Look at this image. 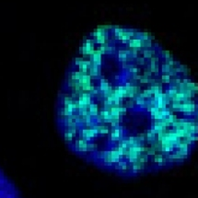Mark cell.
<instances>
[{
	"label": "cell",
	"instance_id": "7a4b0ae2",
	"mask_svg": "<svg viewBox=\"0 0 198 198\" xmlns=\"http://www.w3.org/2000/svg\"><path fill=\"white\" fill-rule=\"evenodd\" d=\"M129 47L131 49H134V50H139L142 47V42L138 38H134V39H131L129 41Z\"/></svg>",
	"mask_w": 198,
	"mask_h": 198
},
{
	"label": "cell",
	"instance_id": "9c48e42d",
	"mask_svg": "<svg viewBox=\"0 0 198 198\" xmlns=\"http://www.w3.org/2000/svg\"><path fill=\"white\" fill-rule=\"evenodd\" d=\"M137 63H138L139 65H144V63H145V61H144V58H137Z\"/></svg>",
	"mask_w": 198,
	"mask_h": 198
},
{
	"label": "cell",
	"instance_id": "5b68a950",
	"mask_svg": "<svg viewBox=\"0 0 198 198\" xmlns=\"http://www.w3.org/2000/svg\"><path fill=\"white\" fill-rule=\"evenodd\" d=\"M170 69H172V66H169V64H163L162 65V72L169 73V71H170Z\"/></svg>",
	"mask_w": 198,
	"mask_h": 198
},
{
	"label": "cell",
	"instance_id": "ba28073f",
	"mask_svg": "<svg viewBox=\"0 0 198 198\" xmlns=\"http://www.w3.org/2000/svg\"><path fill=\"white\" fill-rule=\"evenodd\" d=\"M129 71H130V72H132V73H137V72H138V71H139V69L136 68V67H132V66H130Z\"/></svg>",
	"mask_w": 198,
	"mask_h": 198
},
{
	"label": "cell",
	"instance_id": "6da1fadb",
	"mask_svg": "<svg viewBox=\"0 0 198 198\" xmlns=\"http://www.w3.org/2000/svg\"><path fill=\"white\" fill-rule=\"evenodd\" d=\"M0 198H23L14 182L0 168Z\"/></svg>",
	"mask_w": 198,
	"mask_h": 198
},
{
	"label": "cell",
	"instance_id": "30bf717a",
	"mask_svg": "<svg viewBox=\"0 0 198 198\" xmlns=\"http://www.w3.org/2000/svg\"><path fill=\"white\" fill-rule=\"evenodd\" d=\"M144 76H145L146 77H149L150 76H151V72H150V71H146Z\"/></svg>",
	"mask_w": 198,
	"mask_h": 198
},
{
	"label": "cell",
	"instance_id": "3957f363",
	"mask_svg": "<svg viewBox=\"0 0 198 198\" xmlns=\"http://www.w3.org/2000/svg\"><path fill=\"white\" fill-rule=\"evenodd\" d=\"M128 55H129V51H120L119 52V59H120V61H122L123 63L126 62Z\"/></svg>",
	"mask_w": 198,
	"mask_h": 198
},
{
	"label": "cell",
	"instance_id": "277c9868",
	"mask_svg": "<svg viewBox=\"0 0 198 198\" xmlns=\"http://www.w3.org/2000/svg\"><path fill=\"white\" fill-rule=\"evenodd\" d=\"M154 53H155L154 51L145 50V51H144L143 55H144V57H145V58H150V57L152 56V55H154Z\"/></svg>",
	"mask_w": 198,
	"mask_h": 198
},
{
	"label": "cell",
	"instance_id": "52a82bcc",
	"mask_svg": "<svg viewBox=\"0 0 198 198\" xmlns=\"http://www.w3.org/2000/svg\"><path fill=\"white\" fill-rule=\"evenodd\" d=\"M162 55H163V57L166 58V59H169V58H170L169 52H168V51H163V52H162Z\"/></svg>",
	"mask_w": 198,
	"mask_h": 198
},
{
	"label": "cell",
	"instance_id": "8992f818",
	"mask_svg": "<svg viewBox=\"0 0 198 198\" xmlns=\"http://www.w3.org/2000/svg\"><path fill=\"white\" fill-rule=\"evenodd\" d=\"M162 82L163 83H169L170 82V77L169 75L162 76Z\"/></svg>",
	"mask_w": 198,
	"mask_h": 198
}]
</instances>
